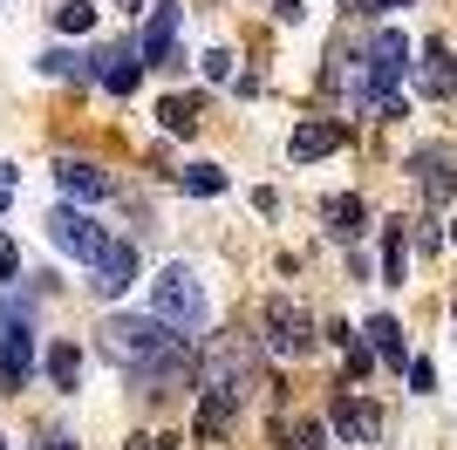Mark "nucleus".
<instances>
[{"label":"nucleus","instance_id":"obj_5","mask_svg":"<svg viewBox=\"0 0 457 450\" xmlns=\"http://www.w3.org/2000/svg\"><path fill=\"white\" fill-rule=\"evenodd\" d=\"M41 225H48V246L69 253V260H96L103 239H110V232L89 219V205H48V219H41Z\"/></svg>","mask_w":457,"mask_h":450},{"label":"nucleus","instance_id":"obj_34","mask_svg":"<svg viewBox=\"0 0 457 450\" xmlns=\"http://www.w3.org/2000/svg\"><path fill=\"white\" fill-rule=\"evenodd\" d=\"M116 7H137V0H116Z\"/></svg>","mask_w":457,"mask_h":450},{"label":"nucleus","instance_id":"obj_19","mask_svg":"<svg viewBox=\"0 0 457 450\" xmlns=\"http://www.w3.org/2000/svg\"><path fill=\"white\" fill-rule=\"evenodd\" d=\"M362 198H355V191H348V198H328V232H335V239H362Z\"/></svg>","mask_w":457,"mask_h":450},{"label":"nucleus","instance_id":"obj_16","mask_svg":"<svg viewBox=\"0 0 457 450\" xmlns=\"http://www.w3.org/2000/svg\"><path fill=\"white\" fill-rule=\"evenodd\" d=\"M232 410H239V396L205 389V403H198V423H191V437H198V444H219V437H226V423H232Z\"/></svg>","mask_w":457,"mask_h":450},{"label":"nucleus","instance_id":"obj_4","mask_svg":"<svg viewBox=\"0 0 457 450\" xmlns=\"http://www.w3.org/2000/svg\"><path fill=\"white\" fill-rule=\"evenodd\" d=\"M253 382H260V348L239 335H219L205 355V389H226V396H253Z\"/></svg>","mask_w":457,"mask_h":450},{"label":"nucleus","instance_id":"obj_24","mask_svg":"<svg viewBox=\"0 0 457 450\" xmlns=\"http://www.w3.org/2000/svg\"><path fill=\"white\" fill-rule=\"evenodd\" d=\"M41 69H48V75H62V82H82V75H89L76 48H48V55H41Z\"/></svg>","mask_w":457,"mask_h":450},{"label":"nucleus","instance_id":"obj_18","mask_svg":"<svg viewBox=\"0 0 457 450\" xmlns=\"http://www.w3.org/2000/svg\"><path fill=\"white\" fill-rule=\"evenodd\" d=\"M403 273H410V246H403V219L382 225V280L403 287Z\"/></svg>","mask_w":457,"mask_h":450},{"label":"nucleus","instance_id":"obj_12","mask_svg":"<svg viewBox=\"0 0 457 450\" xmlns=\"http://www.w3.org/2000/svg\"><path fill=\"white\" fill-rule=\"evenodd\" d=\"M55 185L76 198V205H103L110 198V178L89 164V157H55Z\"/></svg>","mask_w":457,"mask_h":450},{"label":"nucleus","instance_id":"obj_25","mask_svg":"<svg viewBox=\"0 0 457 450\" xmlns=\"http://www.w3.org/2000/svg\"><path fill=\"white\" fill-rule=\"evenodd\" d=\"M198 62H205V75H212V82H226V75H232V48H205Z\"/></svg>","mask_w":457,"mask_h":450},{"label":"nucleus","instance_id":"obj_3","mask_svg":"<svg viewBox=\"0 0 457 450\" xmlns=\"http://www.w3.org/2000/svg\"><path fill=\"white\" fill-rule=\"evenodd\" d=\"M35 369V294L0 287V389H21Z\"/></svg>","mask_w":457,"mask_h":450},{"label":"nucleus","instance_id":"obj_21","mask_svg":"<svg viewBox=\"0 0 457 450\" xmlns=\"http://www.w3.org/2000/svg\"><path fill=\"white\" fill-rule=\"evenodd\" d=\"M178 185H185L191 198H219V191H226V171H219V164H185V171H178Z\"/></svg>","mask_w":457,"mask_h":450},{"label":"nucleus","instance_id":"obj_31","mask_svg":"<svg viewBox=\"0 0 457 450\" xmlns=\"http://www.w3.org/2000/svg\"><path fill=\"white\" fill-rule=\"evenodd\" d=\"M130 450H171V437H130Z\"/></svg>","mask_w":457,"mask_h":450},{"label":"nucleus","instance_id":"obj_20","mask_svg":"<svg viewBox=\"0 0 457 450\" xmlns=\"http://www.w3.org/2000/svg\"><path fill=\"white\" fill-rule=\"evenodd\" d=\"M157 123L171 137H191L198 130V96H164V103H157Z\"/></svg>","mask_w":457,"mask_h":450},{"label":"nucleus","instance_id":"obj_10","mask_svg":"<svg viewBox=\"0 0 457 450\" xmlns=\"http://www.w3.org/2000/svg\"><path fill=\"white\" fill-rule=\"evenodd\" d=\"M89 266H96V294L116 300L123 287L137 280V246H130V239H103V253H96Z\"/></svg>","mask_w":457,"mask_h":450},{"label":"nucleus","instance_id":"obj_29","mask_svg":"<svg viewBox=\"0 0 457 450\" xmlns=\"http://www.w3.org/2000/svg\"><path fill=\"white\" fill-rule=\"evenodd\" d=\"M369 14H403V7H417V0H362Z\"/></svg>","mask_w":457,"mask_h":450},{"label":"nucleus","instance_id":"obj_1","mask_svg":"<svg viewBox=\"0 0 457 450\" xmlns=\"http://www.w3.org/2000/svg\"><path fill=\"white\" fill-rule=\"evenodd\" d=\"M96 348H103V362L110 369H123L144 396H171L178 382L191 375V348L178 328H164V321L151 314H110L103 328H96Z\"/></svg>","mask_w":457,"mask_h":450},{"label":"nucleus","instance_id":"obj_6","mask_svg":"<svg viewBox=\"0 0 457 450\" xmlns=\"http://www.w3.org/2000/svg\"><path fill=\"white\" fill-rule=\"evenodd\" d=\"M362 62H369V103H382V96H396V82L410 75V41H403L396 28H382Z\"/></svg>","mask_w":457,"mask_h":450},{"label":"nucleus","instance_id":"obj_7","mask_svg":"<svg viewBox=\"0 0 457 450\" xmlns=\"http://www.w3.org/2000/svg\"><path fill=\"white\" fill-rule=\"evenodd\" d=\"M267 348L273 355H307L314 348V314L294 300H267Z\"/></svg>","mask_w":457,"mask_h":450},{"label":"nucleus","instance_id":"obj_28","mask_svg":"<svg viewBox=\"0 0 457 450\" xmlns=\"http://www.w3.org/2000/svg\"><path fill=\"white\" fill-rule=\"evenodd\" d=\"M376 355H369V341H348V375H369Z\"/></svg>","mask_w":457,"mask_h":450},{"label":"nucleus","instance_id":"obj_8","mask_svg":"<svg viewBox=\"0 0 457 450\" xmlns=\"http://www.w3.org/2000/svg\"><path fill=\"white\" fill-rule=\"evenodd\" d=\"M410 171H417V185L430 205H451L457 198V150L451 144H423L417 157H410Z\"/></svg>","mask_w":457,"mask_h":450},{"label":"nucleus","instance_id":"obj_11","mask_svg":"<svg viewBox=\"0 0 457 450\" xmlns=\"http://www.w3.org/2000/svg\"><path fill=\"white\" fill-rule=\"evenodd\" d=\"M335 437H348V444H376L382 437V410L376 403H362V396H335Z\"/></svg>","mask_w":457,"mask_h":450},{"label":"nucleus","instance_id":"obj_33","mask_svg":"<svg viewBox=\"0 0 457 450\" xmlns=\"http://www.w3.org/2000/svg\"><path fill=\"white\" fill-rule=\"evenodd\" d=\"M280 21H301V0H280Z\"/></svg>","mask_w":457,"mask_h":450},{"label":"nucleus","instance_id":"obj_27","mask_svg":"<svg viewBox=\"0 0 457 450\" xmlns=\"http://www.w3.org/2000/svg\"><path fill=\"white\" fill-rule=\"evenodd\" d=\"M410 389L430 396V389H437V369H430V362H410Z\"/></svg>","mask_w":457,"mask_h":450},{"label":"nucleus","instance_id":"obj_32","mask_svg":"<svg viewBox=\"0 0 457 450\" xmlns=\"http://www.w3.org/2000/svg\"><path fill=\"white\" fill-rule=\"evenodd\" d=\"M41 450H76V437H41Z\"/></svg>","mask_w":457,"mask_h":450},{"label":"nucleus","instance_id":"obj_26","mask_svg":"<svg viewBox=\"0 0 457 450\" xmlns=\"http://www.w3.org/2000/svg\"><path fill=\"white\" fill-rule=\"evenodd\" d=\"M14 273H21V253H14V239H7V232H0V287L14 280Z\"/></svg>","mask_w":457,"mask_h":450},{"label":"nucleus","instance_id":"obj_14","mask_svg":"<svg viewBox=\"0 0 457 450\" xmlns=\"http://www.w3.org/2000/svg\"><path fill=\"white\" fill-rule=\"evenodd\" d=\"M342 123H328V116H307L301 130L287 137V157H294V164H314V157H328V150H342Z\"/></svg>","mask_w":457,"mask_h":450},{"label":"nucleus","instance_id":"obj_2","mask_svg":"<svg viewBox=\"0 0 457 450\" xmlns=\"http://www.w3.org/2000/svg\"><path fill=\"white\" fill-rule=\"evenodd\" d=\"M151 321H164V328H178V335H198V328H205L212 321V300H205V280H198V273H191L185 260H171L164 266V273H157L151 280Z\"/></svg>","mask_w":457,"mask_h":450},{"label":"nucleus","instance_id":"obj_30","mask_svg":"<svg viewBox=\"0 0 457 450\" xmlns=\"http://www.w3.org/2000/svg\"><path fill=\"white\" fill-rule=\"evenodd\" d=\"M14 205V164H0V212Z\"/></svg>","mask_w":457,"mask_h":450},{"label":"nucleus","instance_id":"obj_22","mask_svg":"<svg viewBox=\"0 0 457 450\" xmlns=\"http://www.w3.org/2000/svg\"><path fill=\"white\" fill-rule=\"evenodd\" d=\"M55 28H62V35H89V28H96V7H89V0H62V7H55Z\"/></svg>","mask_w":457,"mask_h":450},{"label":"nucleus","instance_id":"obj_23","mask_svg":"<svg viewBox=\"0 0 457 450\" xmlns=\"http://www.w3.org/2000/svg\"><path fill=\"white\" fill-rule=\"evenodd\" d=\"M76 369H82V355L69 348V341H55V348H48V375H55V389H76Z\"/></svg>","mask_w":457,"mask_h":450},{"label":"nucleus","instance_id":"obj_17","mask_svg":"<svg viewBox=\"0 0 457 450\" xmlns=\"http://www.w3.org/2000/svg\"><path fill=\"white\" fill-rule=\"evenodd\" d=\"M362 335H369V355H376V362H389V369H403V362H410V348H403V328H396L389 314H376Z\"/></svg>","mask_w":457,"mask_h":450},{"label":"nucleus","instance_id":"obj_35","mask_svg":"<svg viewBox=\"0 0 457 450\" xmlns=\"http://www.w3.org/2000/svg\"><path fill=\"white\" fill-rule=\"evenodd\" d=\"M0 450H7V444H0Z\"/></svg>","mask_w":457,"mask_h":450},{"label":"nucleus","instance_id":"obj_13","mask_svg":"<svg viewBox=\"0 0 457 450\" xmlns=\"http://www.w3.org/2000/svg\"><path fill=\"white\" fill-rule=\"evenodd\" d=\"M96 82H103V89L110 96H130L137 89V75H144V55H137V41H116L110 55H96Z\"/></svg>","mask_w":457,"mask_h":450},{"label":"nucleus","instance_id":"obj_9","mask_svg":"<svg viewBox=\"0 0 457 450\" xmlns=\"http://www.w3.org/2000/svg\"><path fill=\"white\" fill-rule=\"evenodd\" d=\"M144 69H164L178 55V0H151V21H144V41H137Z\"/></svg>","mask_w":457,"mask_h":450},{"label":"nucleus","instance_id":"obj_15","mask_svg":"<svg viewBox=\"0 0 457 450\" xmlns=\"http://www.w3.org/2000/svg\"><path fill=\"white\" fill-rule=\"evenodd\" d=\"M417 89H423V96H437V103H451V96H457V62H451V48H444V41H423Z\"/></svg>","mask_w":457,"mask_h":450}]
</instances>
